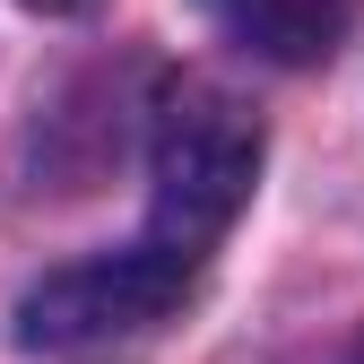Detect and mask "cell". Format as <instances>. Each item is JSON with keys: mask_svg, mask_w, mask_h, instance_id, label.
I'll use <instances>...</instances> for the list:
<instances>
[{"mask_svg": "<svg viewBox=\"0 0 364 364\" xmlns=\"http://www.w3.org/2000/svg\"><path fill=\"white\" fill-rule=\"evenodd\" d=\"M200 9L260 61H287V70H312L330 61L338 43L355 35V9L364 0H200Z\"/></svg>", "mask_w": 364, "mask_h": 364, "instance_id": "3", "label": "cell"}, {"mask_svg": "<svg viewBox=\"0 0 364 364\" xmlns=\"http://www.w3.org/2000/svg\"><path fill=\"white\" fill-rule=\"evenodd\" d=\"M148 182L156 191H148L139 243L200 278L260 182V122L243 113V96H225L217 78H165L156 130H148Z\"/></svg>", "mask_w": 364, "mask_h": 364, "instance_id": "1", "label": "cell"}, {"mask_svg": "<svg viewBox=\"0 0 364 364\" xmlns=\"http://www.w3.org/2000/svg\"><path fill=\"white\" fill-rule=\"evenodd\" d=\"M355 355H364V347H355Z\"/></svg>", "mask_w": 364, "mask_h": 364, "instance_id": "5", "label": "cell"}, {"mask_svg": "<svg viewBox=\"0 0 364 364\" xmlns=\"http://www.w3.org/2000/svg\"><path fill=\"white\" fill-rule=\"evenodd\" d=\"M191 287H200L191 269L165 260V252H148V243H122L105 260H70V269H53V278H35L18 295V347L70 355V347L139 338V330L165 321V312L191 304Z\"/></svg>", "mask_w": 364, "mask_h": 364, "instance_id": "2", "label": "cell"}, {"mask_svg": "<svg viewBox=\"0 0 364 364\" xmlns=\"http://www.w3.org/2000/svg\"><path fill=\"white\" fill-rule=\"evenodd\" d=\"M26 9H43V18H78V9H96V0H26Z\"/></svg>", "mask_w": 364, "mask_h": 364, "instance_id": "4", "label": "cell"}]
</instances>
